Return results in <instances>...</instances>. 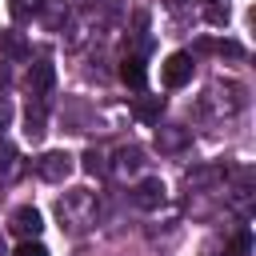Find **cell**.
<instances>
[{
	"label": "cell",
	"instance_id": "12",
	"mask_svg": "<svg viewBox=\"0 0 256 256\" xmlns=\"http://www.w3.org/2000/svg\"><path fill=\"white\" fill-rule=\"evenodd\" d=\"M160 108H164L160 96H144V100H136V116H140L144 124H156V120H160Z\"/></svg>",
	"mask_w": 256,
	"mask_h": 256
},
{
	"label": "cell",
	"instance_id": "11",
	"mask_svg": "<svg viewBox=\"0 0 256 256\" xmlns=\"http://www.w3.org/2000/svg\"><path fill=\"white\" fill-rule=\"evenodd\" d=\"M120 80H124V84H132V88H144V80H148L144 60H140V56H128V60L120 64Z\"/></svg>",
	"mask_w": 256,
	"mask_h": 256
},
{
	"label": "cell",
	"instance_id": "15",
	"mask_svg": "<svg viewBox=\"0 0 256 256\" xmlns=\"http://www.w3.org/2000/svg\"><path fill=\"white\" fill-rule=\"evenodd\" d=\"M40 12V0H12V16L16 20H28V16H36Z\"/></svg>",
	"mask_w": 256,
	"mask_h": 256
},
{
	"label": "cell",
	"instance_id": "16",
	"mask_svg": "<svg viewBox=\"0 0 256 256\" xmlns=\"http://www.w3.org/2000/svg\"><path fill=\"white\" fill-rule=\"evenodd\" d=\"M84 168H88V172H96V176H104V172H108V164H104V156H100L96 148H88V152H84Z\"/></svg>",
	"mask_w": 256,
	"mask_h": 256
},
{
	"label": "cell",
	"instance_id": "19",
	"mask_svg": "<svg viewBox=\"0 0 256 256\" xmlns=\"http://www.w3.org/2000/svg\"><path fill=\"white\" fill-rule=\"evenodd\" d=\"M12 168H16V152H12L8 144H0V176H8Z\"/></svg>",
	"mask_w": 256,
	"mask_h": 256
},
{
	"label": "cell",
	"instance_id": "7",
	"mask_svg": "<svg viewBox=\"0 0 256 256\" xmlns=\"http://www.w3.org/2000/svg\"><path fill=\"white\" fill-rule=\"evenodd\" d=\"M120 180H128V176H136L140 168H144V152L136 148V144H124V148H116L112 152V164H108Z\"/></svg>",
	"mask_w": 256,
	"mask_h": 256
},
{
	"label": "cell",
	"instance_id": "18",
	"mask_svg": "<svg viewBox=\"0 0 256 256\" xmlns=\"http://www.w3.org/2000/svg\"><path fill=\"white\" fill-rule=\"evenodd\" d=\"M204 48L224 52V56H244V48H240V44H232V40H224V44H220V40H212V44H204Z\"/></svg>",
	"mask_w": 256,
	"mask_h": 256
},
{
	"label": "cell",
	"instance_id": "9",
	"mask_svg": "<svg viewBox=\"0 0 256 256\" xmlns=\"http://www.w3.org/2000/svg\"><path fill=\"white\" fill-rule=\"evenodd\" d=\"M52 84H56L52 60H36V64L28 68V92H32V96H44V92H52Z\"/></svg>",
	"mask_w": 256,
	"mask_h": 256
},
{
	"label": "cell",
	"instance_id": "13",
	"mask_svg": "<svg viewBox=\"0 0 256 256\" xmlns=\"http://www.w3.org/2000/svg\"><path fill=\"white\" fill-rule=\"evenodd\" d=\"M224 256H252V232H248V228H240V232L228 240Z\"/></svg>",
	"mask_w": 256,
	"mask_h": 256
},
{
	"label": "cell",
	"instance_id": "6",
	"mask_svg": "<svg viewBox=\"0 0 256 256\" xmlns=\"http://www.w3.org/2000/svg\"><path fill=\"white\" fill-rule=\"evenodd\" d=\"M192 144V132L184 128V124H160L156 128V148L164 152V156H176V152H184Z\"/></svg>",
	"mask_w": 256,
	"mask_h": 256
},
{
	"label": "cell",
	"instance_id": "21",
	"mask_svg": "<svg viewBox=\"0 0 256 256\" xmlns=\"http://www.w3.org/2000/svg\"><path fill=\"white\" fill-rule=\"evenodd\" d=\"M8 116H12V108H8V100H0V124H4Z\"/></svg>",
	"mask_w": 256,
	"mask_h": 256
},
{
	"label": "cell",
	"instance_id": "3",
	"mask_svg": "<svg viewBox=\"0 0 256 256\" xmlns=\"http://www.w3.org/2000/svg\"><path fill=\"white\" fill-rule=\"evenodd\" d=\"M36 176L48 180V184H64L72 176V156L68 152H44V156H36Z\"/></svg>",
	"mask_w": 256,
	"mask_h": 256
},
{
	"label": "cell",
	"instance_id": "20",
	"mask_svg": "<svg viewBox=\"0 0 256 256\" xmlns=\"http://www.w3.org/2000/svg\"><path fill=\"white\" fill-rule=\"evenodd\" d=\"M208 20L212 24H228V8L224 4H208Z\"/></svg>",
	"mask_w": 256,
	"mask_h": 256
},
{
	"label": "cell",
	"instance_id": "17",
	"mask_svg": "<svg viewBox=\"0 0 256 256\" xmlns=\"http://www.w3.org/2000/svg\"><path fill=\"white\" fill-rule=\"evenodd\" d=\"M16 256H48V248H44L40 240H20V248H16Z\"/></svg>",
	"mask_w": 256,
	"mask_h": 256
},
{
	"label": "cell",
	"instance_id": "14",
	"mask_svg": "<svg viewBox=\"0 0 256 256\" xmlns=\"http://www.w3.org/2000/svg\"><path fill=\"white\" fill-rule=\"evenodd\" d=\"M4 56H12V60H24L28 56V48H24V40L12 32V36H4Z\"/></svg>",
	"mask_w": 256,
	"mask_h": 256
},
{
	"label": "cell",
	"instance_id": "22",
	"mask_svg": "<svg viewBox=\"0 0 256 256\" xmlns=\"http://www.w3.org/2000/svg\"><path fill=\"white\" fill-rule=\"evenodd\" d=\"M0 256H4V240H0Z\"/></svg>",
	"mask_w": 256,
	"mask_h": 256
},
{
	"label": "cell",
	"instance_id": "5",
	"mask_svg": "<svg viewBox=\"0 0 256 256\" xmlns=\"http://www.w3.org/2000/svg\"><path fill=\"white\" fill-rule=\"evenodd\" d=\"M8 228H12L20 240H36V236H40V228H44V216H40L32 204H20V208L8 216Z\"/></svg>",
	"mask_w": 256,
	"mask_h": 256
},
{
	"label": "cell",
	"instance_id": "2",
	"mask_svg": "<svg viewBox=\"0 0 256 256\" xmlns=\"http://www.w3.org/2000/svg\"><path fill=\"white\" fill-rule=\"evenodd\" d=\"M164 200H168V188H164L160 176H144V180L132 188V204H136L140 212H156V208H164Z\"/></svg>",
	"mask_w": 256,
	"mask_h": 256
},
{
	"label": "cell",
	"instance_id": "1",
	"mask_svg": "<svg viewBox=\"0 0 256 256\" xmlns=\"http://www.w3.org/2000/svg\"><path fill=\"white\" fill-rule=\"evenodd\" d=\"M56 216H60V224L72 228V232L88 228V224L96 220V192H88V188H72V192H64L60 204H56Z\"/></svg>",
	"mask_w": 256,
	"mask_h": 256
},
{
	"label": "cell",
	"instance_id": "4",
	"mask_svg": "<svg viewBox=\"0 0 256 256\" xmlns=\"http://www.w3.org/2000/svg\"><path fill=\"white\" fill-rule=\"evenodd\" d=\"M184 184L188 192H212L216 184H224V164H192Z\"/></svg>",
	"mask_w": 256,
	"mask_h": 256
},
{
	"label": "cell",
	"instance_id": "8",
	"mask_svg": "<svg viewBox=\"0 0 256 256\" xmlns=\"http://www.w3.org/2000/svg\"><path fill=\"white\" fill-rule=\"evenodd\" d=\"M188 80H192V56L188 52H172L164 60V84L168 88H184Z\"/></svg>",
	"mask_w": 256,
	"mask_h": 256
},
{
	"label": "cell",
	"instance_id": "10",
	"mask_svg": "<svg viewBox=\"0 0 256 256\" xmlns=\"http://www.w3.org/2000/svg\"><path fill=\"white\" fill-rule=\"evenodd\" d=\"M44 132H48V128H44V96H32L28 108H24V136L36 144Z\"/></svg>",
	"mask_w": 256,
	"mask_h": 256
}]
</instances>
